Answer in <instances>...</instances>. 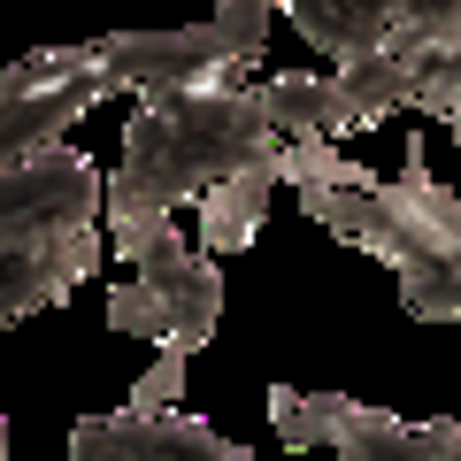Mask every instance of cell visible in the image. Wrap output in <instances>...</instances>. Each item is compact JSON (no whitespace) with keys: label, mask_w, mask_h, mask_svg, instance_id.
<instances>
[{"label":"cell","mask_w":461,"mask_h":461,"mask_svg":"<svg viewBox=\"0 0 461 461\" xmlns=\"http://www.w3.org/2000/svg\"><path fill=\"white\" fill-rule=\"evenodd\" d=\"M277 154H285V131L269 123L262 93H247V85L139 93V115L123 131V162L108 177V254L139 262L177 200L208 193L215 177H230L247 162H277Z\"/></svg>","instance_id":"1"},{"label":"cell","mask_w":461,"mask_h":461,"mask_svg":"<svg viewBox=\"0 0 461 461\" xmlns=\"http://www.w3.org/2000/svg\"><path fill=\"white\" fill-rule=\"evenodd\" d=\"M100 169L62 147H39L0 177V330L69 300L100 269Z\"/></svg>","instance_id":"2"},{"label":"cell","mask_w":461,"mask_h":461,"mask_svg":"<svg viewBox=\"0 0 461 461\" xmlns=\"http://www.w3.org/2000/svg\"><path fill=\"white\" fill-rule=\"evenodd\" d=\"M377 200L393 215L384 269L400 277V300L423 323H461V193H446L423 169V154H408L400 185L377 177Z\"/></svg>","instance_id":"3"},{"label":"cell","mask_w":461,"mask_h":461,"mask_svg":"<svg viewBox=\"0 0 461 461\" xmlns=\"http://www.w3.org/2000/svg\"><path fill=\"white\" fill-rule=\"evenodd\" d=\"M215 323H223V269L162 223L147 239V254H139V277L108 293V330L200 354L215 339Z\"/></svg>","instance_id":"4"},{"label":"cell","mask_w":461,"mask_h":461,"mask_svg":"<svg viewBox=\"0 0 461 461\" xmlns=\"http://www.w3.org/2000/svg\"><path fill=\"white\" fill-rule=\"evenodd\" d=\"M108 93H123L108 39L23 54V62L0 77V177L23 169L39 147H54L62 123H77V115L93 108V100H108Z\"/></svg>","instance_id":"5"},{"label":"cell","mask_w":461,"mask_h":461,"mask_svg":"<svg viewBox=\"0 0 461 461\" xmlns=\"http://www.w3.org/2000/svg\"><path fill=\"white\" fill-rule=\"evenodd\" d=\"M315 54H362V47H400L408 62L461 54V0H285Z\"/></svg>","instance_id":"6"},{"label":"cell","mask_w":461,"mask_h":461,"mask_svg":"<svg viewBox=\"0 0 461 461\" xmlns=\"http://www.w3.org/2000/svg\"><path fill=\"white\" fill-rule=\"evenodd\" d=\"M69 454L77 461H247V446L177 408H131L123 400L115 415H85L69 430Z\"/></svg>","instance_id":"7"},{"label":"cell","mask_w":461,"mask_h":461,"mask_svg":"<svg viewBox=\"0 0 461 461\" xmlns=\"http://www.w3.org/2000/svg\"><path fill=\"white\" fill-rule=\"evenodd\" d=\"M115 77L123 93H162V85H239L247 54L223 39V23H185V32H115Z\"/></svg>","instance_id":"8"},{"label":"cell","mask_w":461,"mask_h":461,"mask_svg":"<svg viewBox=\"0 0 461 461\" xmlns=\"http://www.w3.org/2000/svg\"><path fill=\"white\" fill-rule=\"evenodd\" d=\"M339 446L346 461H461V423H408V415H384V408H362L346 400V423H339Z\"/></svg>","instance_id":"9"},{"label":"cell","mask_w":461,"mask_h":461,"mask_svg":"<svg viewBox=\"0 0 461 461\" xmlns=\"http://www.w3.org/2000/svg\"><path fill=\"white\" fill-rule=\"evenodd\" d=\"M277 185H285L277 162H247V169H230V177H215L208 193H200V247H208V254L254 247V230H262Z\"/></svg>","instance_id":"10"},{"label":"cell","mask_w":461,"mask_h":461,"mask_svg":"<svg viewBox=\"0 0 461 461\" xmlns=\"http://www.w3.org/2000/svg\"><path fill=\"white\" fill-rule=\"evenodd\" d=\"M262 108H269V123H277L285 139H315V131H323V139H346V131H362L346 85H339V77H308V69L269 77V85H262Z\"/></svg>","instance_id":"11"},{"label":"cell","mask_w":461,"mask_h":461,"mask_svg":"<svg viewBox=\"0 0 461 461\" xmlns=\"http://www.w3.org/2000/svg\"><path fill=\"white\" fill-rule=\"evenodd\" d=\"M339 85L346 100H354V123H384V115L415 108V93H423V62H408L400 47H362V54H339Z\"/></svg>","instance_id":"12"},{"label":"cell","mask_w":461,"mask_h":461,"mask_svg":"<svg viewBox=\"0 0 461 461\" xmlns=\"http://www.w3.org/2000/svg\"><path fill=\"white\" fill-rule=\"evenodd\" d=\"M269 423H277L285 446H330L346 423V393H293V384H277L269 393Z\"/></svg>","instance_id":"13"},{"label":"cell","mask_w":461,"mask_h":461,"mask_svg":"<svg viewBox=\"0 0 461 461\" xmlns=\"http://www.w3.org/2000/svg\"><path fill=\"white\" fill-rule=\"evenodd\" d=\"M285 0H223V8H215V23H223V39L239 54H247V62H262V47H269V16H277Z\"/></svg>","instance_id":"14"},{"label":"cell","mask_w":461,"mask_h":461,"mask_svg":"<svg viewBox=\"0 0 461 461\" xmlns=\"http://www.w3.org/2000/svg\"><path fill=\"white\" fill-rule=\"evenodd\" d=\"M185 362H193V354H177V346H162V362H154L147 377L131 384V408H177V384H185Z\"/></svg>","instance_id":"15"},{"label":"cell","mask_w":461,"mask_h":461,"mask_svg":"<svg viewBox=\"0 0 461 461\" xmlns=\"http://www.w3.org/2000/svg\"><path fill=\"white\" fill-rule=\"evenodd\" d=\"M0 454H8V423H0Z\"/></svg>","instance_id":"16"},{"label":"cell","mask_w":461,"mask_h":461,"mask_svg":"<svg viewBox=\"0 0 461 461\" xmlns=\"http://www.w3.org/2000/svg\"><path fill=\"white\" fill-rule=\"evenodd\" d=\"M454 139H461V115H454Z\"/></svg>","instance_id":"17"}]
</instances>
